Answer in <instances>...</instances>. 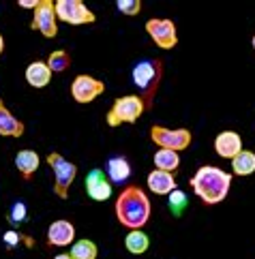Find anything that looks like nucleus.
Here are the masks:
<instances>
[{
	"instance_id": "17",
	"label": "nucleus",
	"mask_w": 255,
	"mask_h": 259,
	"mask_svg": "<svg viewBox=\"0 0 255 259\" xmlns=\"http://www.w3.org/2000/svg\"><path fill=\"white\" fill-rule=\"evenodd\" d=\"M39 163H41V159L34 150H20L15 154V167L24 176V180L32 178V174L39 169Z\"/></svg>"
},
{
	"instance_id": "1",
	"label": "nucleus",
	"mask_w": 255,
	"mask_h": 259,
	"mask_svg": "<svg viewBox=\"0 0 255 259\" xmlns=\"http://www.w3.org/2000/svg\"><path fill=\"white\" fill-rule=\"evenodd\" d=\"M232 187V176L215 165H202L191 178V189L208 206L221 203Z\"/></svg>"
},
{
	"instance_id": "8",
	"label": "nucleus",
	"mask_w": 255,
	"mask_h": 259,
	"mask_svg": "<svg viewBox=\"0 0 255 259\" xmlns=\"http://www.w3.org/2000/svg\"><path fill=\"white\" fill-rule=\"evenodd\" d=\"M146 32L150 34L154 45L161 48V50H172V48H176V43H178L176 24L172 20H159V17H152V20L146 22Z\"/></svg>"
},
{
	"instance_id": "21",
	"label": "nucleus",
	"mask_w": 255,
	"mask_h": 259,
	"mask_svg": "<svg viewBox=\"0 0 255 259\" xmlns=\"http://www.w3.org/2000/svg\"><path fill=\"white\" fill-rule=\"evenodd\" d=\"M232 171L236 176H251L255 171V152L242 150L238 156L232 159Z\"/></svg>"
},
{
	"instance_id": "9",
	"label": "nucleus",
	"mask_w": 255,
	"mask_h": 259,
	"mask_svg": "<svg viewBox=\"0 0 255 259\" xmlns=\"http://www.w3.org/2000/svg\"><path fill=\"white\" fill-rule=\"evenodd\" d=\"M58 17H56V9H54L52 0H41L39 7L34 9V20H32V30H39L43 36L54 39L58 34Z\"/></svg>"
},
{
	"instance_id": "28",
	"label": "nucleus",
	"mask_w": 255,
	"mask_h": 259,
	"mask_svg": "<svg viewBox=\"0 0 255 259\" xmlns=\"http://www.w3.org/2000/svg\"><path fill=\"white\" fill-rule=\"evenodd\" d=\"M39 3L41 0H17V5H20L22 9H36Z\"/></svg>"
},
{
	"instance_id": "29",
	"label": "nucleus",
	"mask_w": 255,
	"mask_h": 259,
	"mask_svg": "<svg viewBox=\"0 0 255 259\" xmlns=\"http://www.w3.org/2000/svg\"><path fill=\"white\" fill-rule=\"evenodd\" d=\"M3 52H5V36L0 34V56H3Z\"/></svg>"
},
{
	"instance_id": "4",
	"label": "nucleus",
	"mask_w": 255,
	"mask_h": 259,
	"mask_svg": "<svg viewBox=\"0 0 255 259\" xmlns=\"http://www.w3.org/2000/svg\"><path fill=\"white\" fill-rule=\"evenodd\" d=\"M146 112L144 101L140 99V95H124L120 99L114 101L112 109L107 112V124L109 126H118L124 122H138V118Z\"/></svg>"
},
{
	"instance_id": "31",
	"label": "nucleus",
	"mask_w": 255,
	"mask_h": 259,
	"mask_svg": "<svg viewBox=\"0 0 255 259\" xmlns=\"http://www.w3.org/2000/svg\"><path fill=\"white\" fill-rule=\"evenodd\" d=\"M251 45H253V50H255V34H253V39H251Z\"/></svg>"
},
{
	"instance_id": "10",
	"label": "nucleus",
	"mask_w": 255,
	"mask_h": 259,
	"mask_svg": "<svg viewBox=\"0 0 255 259\" xmlns=\"http://www.w3.org/2000/svg\"><path fill=\"white\" fill-rule=\"evenodd\" d=\"M103 90L105 84L93 75H77L71 84V95L77 103H93L99 95H103Z\"/></svg>"
},
{
	"instance_id": "12",
	"label": "nucleus",
	"mask_w": 255,
	"mask_h": 259,
	"mask_svg": "<svg viewBox=\"0 0 255 259\" xmlns=\"http://www.w3.org/2000/svg\"><path fill=\"white\" fill-rule=\"evenodd\" d=\"M75 240V227L65 219H58L48 227V244L50 246H69Z\"/></svg>"
},
{
	"instance_id": "6",
	"label": "nucleus",
	"mask_w": 255,
	"mask_h": 259,
	"mask_svg": "<svg viewBox=\"0 0 255 259\" xmlns=\"http://www.w3.org/2000/svg\"><path fill=\"white\" fill-rule=\"evenodd\" d=\"M56 9V17L60 22L71 24V26H81V24H95L97 15L81 3V0H56L54 3Z\"/></svg>"
},
{
	"instance_id": "23",
	"label": "nucleus",
	"mask_w": 255,
	"mask_h": 259,
	"mask_svg": "<svg viewBox=\"0 0 255 259\" xmlns=\"http://www.w3.org/2000/svg\"><path fill=\"white\" fill-rule=\"evenodd\" d=\"M48 67L52 73H65L71 67V58L65 50H56L48 56Z\"/></svg>"
},
{
	"instance_id": "2",
	"label": "nucleus",
	"mask_w": 255,
	"mask_h": 259,
	"mask_svg": "<svg viewBox=\"0 0 255 259\" xmlns=\"http://www.w3.org/2000/svg\"><path fill=\"white\" fill-rule=\"evenodd\" d=\"M116 219L124 227L142 229L150 219V199L140 187H126L116 199Z\"/></svg>"
},
{
	"instance_id": "19",
	"label": "nucleus",
	"mask_w": 255,
	"mask_h": 259,
	"mask_svg": "<svg viewBox=\"0 0 255 259\" xmlns=\"http://www.w3.org/2000/svg\"><path fill=\"white\" fill-rule=\"evenodd\" d=\"M107 176L112 182H126L131 176V163L124 156H114L107 161Z\"/></svg>"
},
{
	"instance_id": "16",
	"label": "nucleus",
	"mask_w": 255,
	"mask_h": 259,
	"mask_svg": "<svg viewBox=\"0 0 255 259\" xmlns=\"http://www.w3.org/2000/svg\"><path fill=\"white\" fill-rule=\"evenodd\" d=\"M24 75H26L28 86H32V88H45L50 84V79H52V71L48 67V62L34 60V62H30L28 67H26Z\"/></svg>"
},
{
	"instance_id": "26",
	"label": "nucleus",
	"mask_w": 255,
	"mask_h": 259,
	"mask_svg": "<svg viewBox=\"0 0 255 259\" xmlns=\"http://www.w3.org/2000/svg\"><path fill=\"white\" fill-rule=\"evenodd\" d=\"M118 11L124 15H138L142 11V3L140 0H118Z\"/></svg>"
},
{
	"instance_id": "27",
	"label": "nucleus",
	"mask_w": 255,
	"mask_h": 259,
	"mask_svg": "<svg viewBox=\"0 0 255 259\" xmlns=\"http://www.w3.org/2000/svg\"><path fill=\"white\" fill-rule=\"evenodd\" d=\"M22 240L26 242V246H32V244H30V240H28V238H24L22 234H17V231H7V234H5V242H7L9 248H13L17 242H22Z\"/></svg>"
},
{
	"instance_id": "30",
	"label": "nucleus",
	"mask_w": 255,
	"mask_h": 259,
	"mask_svg": "<svg viewBox=\"0 0 255 259\" xmlns=\"http://www.w3.org/2000/svg\"><path fill=\"white\" fill-rule=\"evenodd\" d=\"M54 259H71V257H69V253H60V255H56Z\"/></svg>"
},
{
	"instance_id": "14",
	"label": "nucleus",
	"mask_w": 255,
	"mask_h": 259,
	"mask_svg": "<svg viewBox=\"0 0 255 259\" xmlns=\"http://www.w3.org/2000/svg\"><path fill=\"white\" fill-rule=\"evenodd\" d=\"M146 182H148V189L154 195H169L172 191H176V178L167 171L152 169L148 174V178H146Z\"/></svg>"
},
{
	"instance_id": "15",
	"label": "nucleus",
	"mask_w": 255,
	"mask_h": 259,
	"mask_svg": "<svg viewBox=\"0 0 255 259\" xmlns=\"http://www.w3.org/2000/svg\"><path fill=\"white\" fill-rule=\"evenodd\" d=\"M26 131V126L22 120H17L9 107L5 105V101L0 99V135L3 137H22Z\"/></svg>"
},
{
	"instance_id": "7",
	"label": "nucleus",
	"mask_w": 255,
	"mask_h": 259,
	"mask_svg": "<svg viewBox=\"0 0 255 259\" xmlns=\"http://www.w3.org/2000/svg\"><path fill=\"white\" fill-rule=\"evenodd\" d=\"M150 137L152 142L165 148V150H174V152H180L189 148L191 144V131L189 128H165V126H152L150 128Z\"/></svg>"
},
{
	"instance_id": "24",
	"label": "nucleus",
	"mask_w": 255,
	"mask_h": 259,
	"mask_svg": "<svg viewBox=\"0 0 255 259\" xmlns=\"http://www.w3.org/2000/svg\"><path fill=\"white\" fill-rule=\"evenodd\" d=\"M187 206H189V199H187L185 191L176 189V191L169 193V210H172V214H174V217H180L182 212L187 210Z\"/></svg>"
},
{
	"instance_id": "20",
	"label": "nucleus",
	"mask_w": 255,
	"mask_h": 259,
	"mask_svg": "<svg viewBox=\"0 0 255 259\" xmlns=\"http://www.w3.org/2000/svg\"><path fill=\"white\" fill-rule=\"evenodd\" d=\"M124 246H126V251H129L131 255H144L146 251H148V246H150V238L146 236L142 229H133V231L126 234Z\"/></svg>"
},
{
	"instance_id": "25",
	"label": "nucleus",
	"mask_w": 255,
	"mask_h": 259,
	"mask_svg": "<svg viewBox=\"0 0 255 259\" xmlns=\"http://www.w3.org/2000/svg\"><path fill=\"white\" fill-rule=\"evenodd\" d=\"M26 219H28V210H26V203H24V201L13 203L11 212H9V223H11L13 227H17V225L26 223Z\"/></svg>"
},
{
	"instance_id": "13",
	"label": "nucleus",
	"mask_w": 255,
	"mask_h": 259,
	"mask_svg": "<svg viewBox=\"0 0 255 259\" xmlns=\"http://www.w3.org/2000/svg\"><path fill=\"white\" fill-rule=\"evenodd\" d=\"M215 152L223 159H234L242 152V140L236 131H223L215 137Z\"/></svg>"
},
{
	"instance_id": "3",
	"label": "nucleus",
	"mask_w": 255,
	"mask_h": 259,
	"mask_svg": "<svg viewBox=\"0 0 255 259\" xmlns=\"http://www.w3.org/2000/svg\"><path fill=\"white\" fill-rule=\"evenodd\" d=\"M163 77V62L161 60H142L133 67V84L140 90V99L144 101L146 109L154 103V95Z\"/></svg>"
},
{
	"instance_id": "18",
	"label": "nucleus",
	"mask_w": 255,
	"mask_h": 259,
	"mask_svg": "<svg viewBox=\"0 0 255 259\" xmlns=\"http://www.w3.org/2000/svg\"><path fill=\"white\" fill-rule=\"evenodd\" d=\"M154 167H157L159 171L174 174L180 167V156H178V152L165 150V148L157 150V152H154Z\"/></svg>"
},
{
	"instance_id": "5",
	"label": "nucleus",
	"mask_w": 255,
	"mask_h": 259,
	"mask_svg": "<svg viewBox=\"0 0 255 259\" xmlns=\"http://www.w3.org/2000/svg\"><path fill=\"white\" fill-rule=\"evenodd\" d=\"M48 165L54 171V193H56L60 199H67L71 184L77 176V165L71 163L69 159H65V156L58 152L48 154Z\"/></svg>"
},
{
	"instance_id": "11",
	"label": "nucleus",
	"mask_w": 255,
	"mask_h": 259,
	"mask_svg": "<svg viewBox=\"0 0 255 259\" xmlns=\"http://www.w3.org/2000/svg\"><path fill=\"white\" fill-rule=\"evenodd\" d=\"M86 191H88L90 199L105 201L112 197V182L105 178V174L101 169H93L86 176Z\"/></svg>"
},
{
	"instance_id": "22",
	"label": "nucleus",
	"mask_w": 255,
	"mask_h": 259,
	"mask_svg": "<svg viewBox=\"0 0 255 259\" xmlns=\"http://www.w3.org/2000/svg\"><path fill=\"white\" fill-rule=\"evenodd\" d=\"M97 255H99V248L93 240H79L69 251L71 259H97Z\"/></svg>"
}]
</instances>
